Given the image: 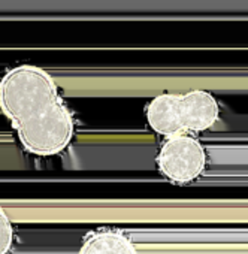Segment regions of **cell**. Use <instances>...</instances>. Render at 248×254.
Here are the masks:
<instances>
[{
	"label": "cell",
	"mask_w": 248,
	"mask_h": 254,
	"mask_svg": "<svg viewBox=\"0 0 248 254\" xmlns=\"http://www.w3.org/2000/svg\"><path fill=\"white\" fill-rule=\"evenodd\" d=\"M60 99L54 78L42 67L20 64L0 79V109L17 126Z\"/></svg>",
	"instance_id": "6da1fadb"
},
{
	"label": "cell",
	"mask_w": 248,
	"mask_h": 254,
	"mask_svg": "<svg viewBox=\"0 0 248 254\" xmlns=\"http://www.w3.org/2000/svg\"><path fill=\"white\" fill-rule=\"evenodd\" d=\"M21 147L30 154L47 157L67 148L73 138V117L62 99L39 114L14 126Z\"/></svg>",
	"instance_id": "7a4b0ae2"
},
{
	"label": "cell",
	"mask_w": 248,
	"mask_h": 254,
	"mask_svg": "<svg viewBox=\"0 0 248 254\" xmlns=\"http://www.w3.org/2000/svg\"><path fill=\"white\" fill-rule=\"evenodd\" d=\"M156 162L166 180L174 184H188L205 172L206 153L196 138L180 133L166 138Z\"/></svg>",
	"instance_id": "3957f363"
},
{
	"label": "cell",
	"mask_w": 248,
	"mask_h": 254,
	"mask_svg": "<svg viewBox=\"0 0 248 254\" xmlns=\"http://www.w3.org/2000/svg\"><path fill=\"white\" fill-rule=\"evenodd\" d=\"M181 121L186 132H203L212 127L220 115L217 99L203 90H193L180 96Z\"/></svg>",
	"instance_id": "277c9868"
},
{
	"label": "cell",
	"mask_w": 248,
	"mask_h": 254,
	"mask_svg": "<svg viewBox=\"0 0 248 254\" xmlns=\"http://www.w3.org/2000/svg\"><path fill=\"white\" fill-rule=\"evenodd\" d=\"M147 121L156 133L165 138L184 133L186 130L181 121L180 96L165 93L154 97L147 106Z\"/></svg>",
	"instance_id": "5b68a950"
},
{
	"label": "cell",
	"mask_w": 248,
	"mask_h": 254,
	"mask_svg": "<svg viewBox=\"0 0 248 254\" xmlns=\"http://www.w3.org/2000/svg\"><path fill=\"white\" fill-rule=\"evenodd\" d=\"M78 254H138L132 239L118 230L91 232L82 242Z\"/></svg>",
	"instance_id": "8992f818"
},
{
	"label": "cell",
	"mask_w": 248,
	"mask_h": 254,
	"mask_svg": "<svg viewBox=\"0 0 248 254\" xmlns=\"http://www.w3.org/2000/svg\"><path fill=\"white\" fill-rule=\"evenodd\" d=\"M14 247V226L6 214L0 206V254H9Z\"/></svg>",
	"instance_id": "52a82bcc"
}]
</instances>
